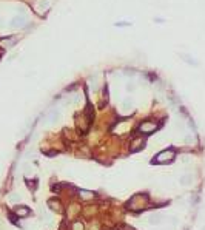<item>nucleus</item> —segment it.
<instances>
[{"instance_id": "f257e3e1", "label": "nucleus", "mask_w": 205, "mask_h": 230, "mask_svg": "<svg viewBox=\"0 0 205 230\" xmlns=\"http://www.w3.org/2000/svg\"><path fill=\"white\" fill-rule=\"evenodd\" d=\"M148 202H150V199H148V196L145 193H136V195L131 196V199L128 201L126 207H128V210L137 213V212H142L144 209H147Z\"/></svg>"}, {"instance_id": "f03ea898", "label": "nucleus", "mask_w": 205, "mask_h": 230, "mask_svg": "<svg viewBox=\"0 0 205 230\" xmlns=\"http://www.w3.org/2000/svg\"><path fill=\"white\" fill-rule=\"evenodd\" d=\"M176 158V151L174 148H165L162 151H159L154 158V164H168L171 161H174Z\"/></svg>"}, {"instance_id": "7ed1b4c3", "label": "nucleus", "mask_w": 205, "mask_h": 230, "mask_svg": "<svg viewBox=\"0 0 205 230\" xmlns=\"http://www.w3.org/2000/svg\"><path fill=\"white\" fill-rule=\"evenodd\" d=\"M157 128H159V124L156 121L148 119V121H144V122L139 124V133L140 135H151V133L157 131Z\"/></svg>"}, {"instance_id": "20e7f679", "label": "nucleus", "mask_w": 205, "mask_h": 230, "mask_svg": "<svg viewBox=\"0 0 205 230\" xmlns=\"http://www.w3.org/2000/svg\"><path fill=\"white\" fill-rule=\"evenodd\" d=\"M144 147H145V138L144 136H136V138L131 139V142H130V151L131 153L140 151Z\"/></svg>"}, {"instance_id": "39448f33", "label": "nucleus", "mask_w": 205, "mask_h": 230, "mask_svg": "<svg viewBox=\"0 0 205 230\" xmlns=\"http://www.w3.org/2000/svg\"><path fill=\"white\" fill-rule=\"evenodd\" d=\"M30 213H31V210L26 205H16L14 207V215L17 218H26V216H30Z\"/></svg>"}, {"instance_id": "423d86ee", "label": "nucleus", "mask_w": 205, "mask_h": 230, "mask_svg": "<svg viewBox=\"0 0 205 230\" xmlns=\"http://www.w3.org/2000/svg\"><path fill=\"white\" fill-rule=\"evenodd\" d=\"M48 207H49L52 212H57V213H62V212H63L62 201H60V199H56V198H52V199L48 201Z\"/></svg>"}, {"instance_id": "0eeeda50", "label": "nucleus", "mask_w": 205, "mask_h": 230, "mask_svg": "<svg viewBox=\"0 0 205 230\" xmlns=\"http://www.w3.org/2000/svg\"><path fill=\"white\" fill-rule=\"evenodd\" d=\"M79 198L85 202H88V201H93L96 198V193L91 191V190H79Z\"/></svg>"}, {"instance_id": "6e6552de", "label": "nucleus", "mask_w": 205, "mask_h": 230, "mask_svg": "<svg viewBox=\"0 0 205 230\" xmlns=\"http://www.w3.org/2000/svg\"><path fill=\"white\" fill-rule=\"evenodd\" d=\"M148 223H150L151 226H157V224L162 223V216H161L159 213H151L150 218H148Z\"/></svg>"}, {"instance_id": "1a4fd4ad", "label": "nucleus", "mask_w": 205, "mask_h": 230, "mask_svg": "<svg viewBox=\"0 0 205 230\" xmlns=\"http://www.w3.org/2000/svg\"><path fill=\"white\" fill-rule=\"evenodd\" d=\"M25 23H26L25 17H19V16H17V17H14V19H12L11 26H12V28H20V26H23Z\"/></svg>"}, {"instance_id": "9d476101", "label": "nucleus", "mask_w": 205, "mask_h": 230, "mask_svg": "<svg viewBox=\"0 0 205 230\" xmlns=\"http://www.w3.org/2000/svg\"><path fill=\"white\" fill-rule=\"evenodd\" d=\"M191 181H193V176H191V175H184V176H180V179H179L180 185H184V187H188V185L191 184Z\"/></svg>"}, {"instance_id": "9b49d317", "label": "nucleus", "mask_w": 205, "mask_h": 230, "mask_svg": "<svg viewBox=\"0 0 205 230\" xmlns=\"http://www.w3.org/2000/svg\"><path fill=\"white\" fill-rule=\"evenodd\" d=\"M94 213H96V207H94V205H91V207H88V205H86L85 209H82V215H83V216H93Z\"/></svg>"}, {"instance_id": "f8f14e48", "label": "nucleus", "mask_w": 205, "mask_h": 230, "mask_svg": "<svg viewBox=\"0 0 205 230\" xmlns=\"http://www.w3.org/2000/svg\"><path fill=\"white\" fill-rule=\"evenodd\" d=\"M71 230H85V226H83L82 221H73Z\"/></svg>"}, {"instance_id": "ddd939ff", "label": "nucleus", "mask_w": 205, "mask_h": 230, "mask_svg": "<svg viewBox=\"0 0 205 230\" xmlns=\"http://www.w3.org/2000/svg\"><path fill=\"white\" fill-rule=\"evenodd\" d=\"M79 212H80V209H79L76 204H73V209H71V212L68 210V216H71V218H73V216H74V215H77Z\"/></svg>"}, {"instance_id": "4468645a", "label": "nucleus", "mask_w": 205, "mask_h": 230, "mask_svg": "<svg viewBox=\"0 0 205 230\" xmlns=\"http://www.w3.org/2000/svg\"><path fill=\"white\" fill-rule=\"evenodd\" d=\"M89 230H100V223H99V221H91Z\"/></svg>"}, {"instance_id": "2eb2a0df", "label": "nucleus", "mask_w": 205, "mask_h": 230, "mask_svg": "<svg viewBox=\"0 0 205 230\" xmlns=\"http://www.w3.org/2000/svg\"><path fill=\"white\" fill-rule=\"evenodd\" d=\"M9 201H11V202H19V201H20V195L11 193V195H9Z\"/></svg>"}, {"instance_id": "dca6fc26", "label": "nucleus", "mask_w": 205, "mask_h": 230, "mask_svg": "<svg viewBox=\"0 0 205 230\" xmlns=\"http://www.w3.org/2000/svg\"><path fill=\"white\" fill-rule=\"evenodd\" d=\"M185 140H187L188 145H194V144H196V138H194L193 135H188V136L185 138Z\"/></svg>"}, {"instance_id": "f3484780", "label": "nucleus", "mask_w": 205, "mask_h": 230, "mask_svg": "<svg viewBox=\"0 0 205 230\" xmlns=\"http://www.w3.org/2000/svg\"><path fill=\"white\" fill-rule=\"evenodd\" d=\"M49 119H51V122H56V121L59 119V113H57L56 110H52L51 114H49Z\"/></svg>"}, {"instance_id": "a211bd4d", "label": "nucleus", "mask_w": 205, "mask_h": 230, "mask_svg": "<svg viewBox=\"0 0 205 230\" xmlns=\"http://www.w3.org/2000/svg\"><path fill=\"white\" fill-rule=\"evenodd\" d=\"M39 6H40V11L46 9V6H48V0H42L40 3H39Z\"/></svg>"}, {"instance_id": "6ab92c4d", "label": "nucleus", "mask_w": 205, "mask_h": 230, "mask_svg": "<svg viewBox=\"0 0 205 230\" xmlns=\"http://www.w3.org/2000/svg\"><path fill=\"white\" fill-rule=\"evenodd\" d=\"M117 230H134L131 226H126V224H122V226H119L117 227Z\"/></svg>"}, {"instance_id": "aec40b11", "label": "nucleus", "mask_w": 205, "mask_h": 230, "mask_svg": "<svg viewBox=\"0 0 205 230\" xmlns=\"http://www.w3.org/2000/svg\"><path fill=\"white\" fill-rule=\"evenodd\" d=\"M28 187H30L31 190H34V188H36V182H31V181H28Z\"/></svg>"}, {"instance_id": "412c9836", "label": "nucleus", "mask_w": 205, "mask_h": 230, "mask_svg": "<svg viewBox=\"0 0 205 230\" xmlns=\"http://www.w3.org/2000/svg\"><path fill=\"white\" fill-rule=\"evenodd\" d=\"M182 162H184V164H188V162H190V158H188V156H184V158H182Z\"/></svg>"}]
</instances>
